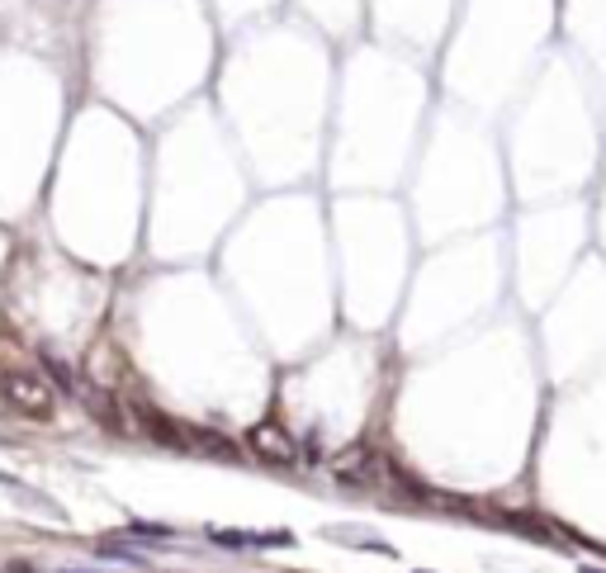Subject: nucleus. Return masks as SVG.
Listing matches in <instances>:
<instances>
[{"mask_svg": "<svg viewBox=\"0 0 606 573\" xmlns=\"http://www.w3.org/2000/svg\"><path fill=\"white\" fill-rule=\"evenodd\" d=\"M379 474H384V460L375 450H356V455L337 460V484H379Z\"/></svg>", "mask_w": 606, "mask_h": 573, "instance_id": "obj_3", "label": "nucleus"}, {"mask_svg": "<svg viewBox=\"0 0 606 573\" xmlns=\"http://www.w3.org/2000/svg\"><path fill=\"white\" fill-rule=\"evenodd\" d=\"M43 365H48V375H53L57 384H62V389H67V394H76V379H72V370H67V365H62V360L43 356Z\"/></svg>", "mask_w": 606, "mask_h": 573, "instance_id": "obj_6", "label": "nucleus"}, {"mask_svg": "<svg viewBox=\"0 0 606 573\" xmlns=\"http://www.w3.org/2000/svg\"><path fill=\"white\" fill-rule=\"evenodd\" d=\"M0 573H38V569H34V564H29V559H10V564H5V569H0Z\"/></svg>", "mask_w": 606, "mask_h": 573, "instance_id": "obj_7", "label": "nucleus"}, {"mask_svg": "<svg viewBox=\"0 0 606 573\" xmlns=\"http://www.w3.org/2000/svg\"><path fill=\"white\" fill-rule=\"evenodd\" d=\"M0 394H5V403L19 417H34V422H48L53 417V384L38 375V370H5L0 375Z\"/></svg>", "mask_w": 606, "mask_h": 573, "instance_id": "obj_1", "label": "nucleus"}, {"mask_svg": "<svg viewBox=\"0 0 606 573\" xmlns=\"http://www.w3.org/2000/svg\"><path fill=\"white\" fill-rule=\"evenodd\" d=\"M223 550H266V545H289V531H209Z\"/></svg>", "mask_w": 606, "mask_h": 573, "instance_id": "obj_4", "label": "nucleus"}, {"mask_svg": "<svg viewBox=\"0 0 606 573\" xmlns=\"http://www.w3.org/2000/svg\"><path fill=\"white\" fill-rule=\"evenodd\" d=\"M251 450L256 455H266L270 465H294V441L285 436V427H275V422H266V427H251Z\"/></svg>", "mask_w": 606, "mask_h": 573, "instance_id": "obj_2", "label": "nucleus"}, {"mask_svg": "<svg viewBox=\"0 0 606 573\" xmlns=\"http://www.w3.org/2000/svg\"><path fill=\"white\" fill-rule=\"evenodd\" d=\"M143 422H147V431H152L157 441H166V446H180V441H185V436L176 431V422H166L161 412H143Z\"/></svg>", "mask_w": 606, "mask_h": 573, "instance_id": "obj_5", "label": "nucleus"}]
</instances>
